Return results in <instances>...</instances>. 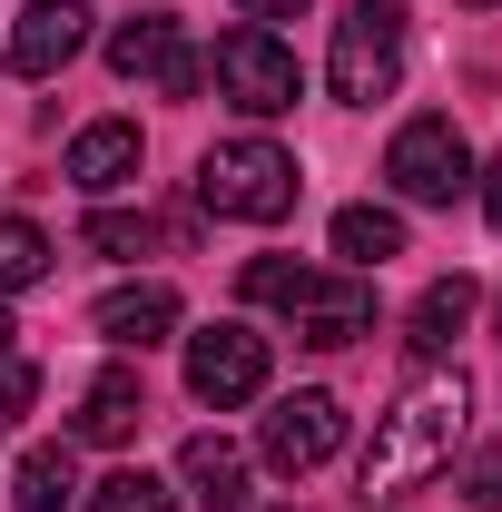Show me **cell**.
<instances>
[{"label":"cell","instance_id":"6da1fadb","mask_svg":"<svg viewBox=\"0 0 502 512\" xmlns=\"http://www.w3.org/2000/svg\"><path fill=\"white\" fill-rule=\"evenodd\" d=\"M463 375H424L404 384V404L375 424V444H365V503H394V493H414V483H434L453 473V453H463Z\"/></svg>","mask_w":502,"mask_h":512},{"label":"cell","instance_id":"7a4b0ae2","mask_svg":"<svg viewBox=\"0 0 502 512\" xmlns=\"http://www.w3.org/2000/svg\"><path fill=\"white\" fill-rule=\"evenodd\" d=\"M237 296L247 306H276V316L296 325V345H355V335H375V286L355 276V266H296V256H247V276H237Z\"/></svg>","mask_w":502,"mask_h":512},{"label":"cell","instance_id":"3957f363","mask_svg":"<svg viewBox=\"0 0 502 512\" xmlns=\"http://www.w3.org/2000/svg\"><path fill=\"white\" fill-rule=\"evenodd\" d=\"M296 158L276 148V138H217L207 158H197V207L207 217H237V227H276V217H296Z\"/></svg>","mask_w":502,"mask_h":512},{"label":"cell","instance_id":"277c9868","mask_svg":"<svg viewBox=\"0 0 502 512\" xmlns=\"http://www.w3.org/2000/svg\"><path fill=\"white\" fill-rule=\"evenodd\" d=\"M404 40H414L404 0H355V10L335 20V50H325L335 99H345V109H375V99H394V79H404Z\"/></svg>","mask_w":502,"mask_h":512},{"label":"cell","instance_id":"5b68a950","mask_svg":"<svg viewBox=\"0 0 502 512\" xmlns=\"http://www.w3.org/2000/svg\"><path fill=\"white\" fill-rule=\"evenodd\" d=\"M217 99H227L237 119H286V109L306 99V69H296V50H286L276 30L237 20V30L217 40Z\"/></svg>","mask_w":502,"mask_h":512},{"label":"cell","instance_id":"8992f818","mask_svg":"<svg viewBox=\"0 0 502 512\" xmlns=\"http://www.w3.org/2000/svg\"><path fill=\"white\" fill-rule=\"evenodd\" d=\"M384 178H394V197L404 207H453V197H473V148H463V128L443 119H404L394 128V148H384Z\"/></svg>","mask_w":502,"mask_h":512},{"label":"cell","instance_id":"52a82bcc","mask_svg":"<svg viewBox=\"0 0 502 512\" xmlns=\"http://www.w3.org/2000/svg\"><path fill=\"white\" fill-rule=\"evenodd\" d=\"M188 394L197 404H217V414H237V404H256L266 394V335L256 325H207V335H188Z\"/></svg>","mask_w":502,"mask_h":512},{"label":"cell","instance_id":"ba28073f","mask_svg":"<svg viewBox=\"0 0 502 512\" xmlns=\"http://www.w3.org/2000/svg\"><path fill=\"white\" fill-rule=\"evenodd\" d=\"M335 444H345V404L325 394V384H306V394H286L276 414H266V434H256V453L286 473V483H306L315 463H335Z\"/></svg>","mask_w":502,"mask_h":512},{"label":"cell","instance_id":"9c48e42d","mask_svg":"<svg viewBox=\"0 0 502 512\" xmlns=\"http://www.w3.org/2000/svg\"><path fill=\"white\" fill-rule=\"evenodd\" d=\"M109 69H119V79H148V89H168V99H197V89H207V60L178 40V20H158V10L109 30Z\"/></svg>","mask_w":502,"mask_h":512},{"label":"cell","instance_id":"30bf717a","mask_svg":"<svg viewBox=\"0 0 502 512\" xmlns=\"http://www.w3.org/2000/svg\"><path fill=\"white\" fill-rule=\"evenodd\" d=\"M89 50V0H30L10 20V79H60Z\"/></svg>","mask_w":502,"mask_h":512},{"label":"cell","instance_id":"8fae6325","mask_svg":"<svg viewBox=\"0 0 502 512\" xmlns=\"http://www.w3.org/2000/svg\"><path fill=\"white\" fill-rule=\"evenodd\" d=\"M178 316H188V306H178V286L138 276V286H109L89 325H99V335H109L119 355H148V345H168V335H178Z\"/></svg>","mask_w":502,"mask_h":512},{"label":"cell","instance_id":"7c38bea8","mask_svg":"<svg viewBox=\"0 0 502 512\" xmlns=\"http://www.w3.org/2000/svg\"><path fill=\"white\" fill-rule=\"evenodd\" d=\"M138 424H148V384H138V365H99L89 394H79V414H69V444H128Z\"/></svg>","mask_w":502,"mask_h":512},{"label":"cell","instance_id":"4fadbf2b","mask_svg":"<svg viewBox=\"0 0 502 512\" xmlns=\"http://www.w3.org/2000/svg\"><path fill=\"white\" fill-rule=\"evenodd\" d=\"M69 188L109 197V188H138V128L128 119H89L69 138Z\"/></svg>","mask_w":502,"mask_h":512},{"label":"cell","instance_id":"5bb4252c","mask_svg":"<svg viewBox=\"0 0 502 512\" xmlns=\"http://www.w3.org/2000/svg\"><path fill=\"white\" fill-rule=\"evenodd\" d=\"M178 483L197 493V512H247V453L227 444V434H188Z\"/></svg>","mask_w":502,"mask_h":512},{"label":"cell","instance_id":"9a60e30c","mask_svg":"<svg viewBox=\"0 0 502 512\" xmlns=\"http://www.w3.org/2000/svg\"><path fill=\"white\" fill-rule=\"evenodd\" d=\"M473 306H483V286H473V276H434V286H424V296H414V335H404V345H414V355H453V345H463V325H473Z\"/></svg>","mask_w":502,"mask_h":512},{"label":"cell","instance_id":"2e32d148","mask_svg":"<svg viewBox=\"0 0 502 512\" xmlns=\"http://www.w3.org/2000/svg\"><path fill=\"white\" fill-rule=\"evenodd\" d=\"M10 503H20V512H69V503H79V463H69V444H30V453H20Z\"/></svg>","mask_w":502,"mask_h":512},{"label":"cell","instance_id":"e0dca14e","mask_svg":"<svg viewBox=\"0 0 502 512\" xmlns=\"http://www.w3.org/2000/svg\"><path fill=\"white\" fill-rule=\"evenodd\" d=\"M335 256L365 276V266H384V256H404V217L394 207H335Z\"/></svg>","mask_w":502,"mask_h":512},{"label":"cell","instance_id":"ac0fdd59","mask_svg":"<svg viewBox=\"0 0 502 512\" xmlns=\"http://www.w3.org/2000/svg\"><path fill=\"white\" fill-rule=\"evenodd\" d=\"M50 237H40V227H30V217H0V296H20V286H40V276H50Z\"/></svg>","mask_w":502,"mask_h":512},{"label":"cell","instance_id":"d6986e66","mask_svg":"<svg viewBox=\"0 0 502 512\" xmlns=\"http://www.w3.org/2000/svg\"><path fill=\"white\" fill-rule=\"evenodd\" d=\"M79 247H89V256H148V247H158V217H128V207H99V217L79 227Z\"/></svg>","mask_w":502,"mask_h":512},{"label":"cell","instance_id":"ffe728a7","mask_svg":"<svg viewBox=\"0 0 502 512\" xmlns=\"http://www.w3.org/2000/svg\"><path fill=\"white\" fill-rule=\"evenodd\" d=\"M89 512H178V493L158 473H109V483H89Z\"/></svg>","mask_w":502,"mask_h":512},{"label":"cell","instance_id":"44dd1931","mask_svg":"<svg viewBox=\"0 0 502 512\" xmlns=\"http://www.w3.org/2000/svg\"><path fill=\"white\" fill-rule=\"evenodd\" d=\"M463 503H473V512H502V444L463 453Z\"/></svg>","mask_w":502,"mask_h":512},{"label":"cell","instance_id":"7402d4cb","mask_svg":"<svg viewBox=\"0 0 502 512\" xmlns=\"http://www.w3.org/2000/svg\"><path fill=\"white\" fill-rule=\"evenodd\" d=\"M30 384H40V375H30V365H10V355H0V424H10V414L30 404Z\"/></svg>","mask_w":502,"mask_h":512},{"label":"cell","instance_id":"603a6c76","mask_svg":"<svg viewBox=\"0 0 502 512\" xmlns=\"http://www.w3.org/2000/svg\"><path fill=\"white\" fill-rule=\"evenodd\" d=\"M473 188H483V217H493V237H502V148H493V168H483Z\"/></svg>","mask_w":502,"mask_h":512},{"label":"cell","instance_id":"cb8c5ba5","mask_svg":"<svg viewBox=\"0 0 502 512\" xmlns=\"http://www.w3.org/2000/svg\"><path fill=\"white\" fill-rule=\"evenodd\" d=\"M296 10H306V0H237V20H256V30H266V20H296Z\"/></svg>","mask_w":502,"mask_h":512},{"label":"cell","instance_id":"d4e9b609","mask_svg":"<svg viewBox=\"0 0 502 512\" xmlns=\"http://www.w3.org/2000/svg\"><path fill=\"white\" fill-rule=\"evenodd\" d=\"M0 355H10V316H0Z\"/></svg>","mask_w":502,"mask_h":512}]
</instances>
